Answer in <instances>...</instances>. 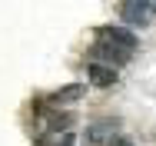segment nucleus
Returning <instances> with one entry per match:
<instances>
[{
  "label": "nucleus",
  "instance_id": "1",
  "mask_svg": "<svg viewBox=\"0 0 156 146\" xmlns=\"http://www.w3.org/2000/svg\"><path fill=\"white\" fill-rule=\"evenodd\" d=\"M120 17H123L126 30L129 27H150V20L156 17V0H129L120 7Z\"/></svg>",
  "mask_w": 156,
  "mask_h": 146
},
{
  "label": "nucleus",
  "instance_id": "2",
  "mask_svg": "<svg viewBox=\"0 0 156 146\" xmlns=\"http://www.w3.org/2000/svg\"><path fill=\"white\" fill-rule=\"evenodd\" d=\"M90 57H93V63H103V66H113V70H116V66H123L133 53H126V50H120V47H113V43L100 40V43L90 47Z\"/></svg>",
  "mask_w": 156,
  "mask_h": 146
},
{
  "label": "nucleus",
  "instance_id": "3",
  "mask_svg": "<svg viewBox=\"0 0 156 146\" xmlns=\"http://www.w3.org/2000/svg\"><path fill=\"white\" fill-rule=\"evenodd\" d=\"M100 40H106V43H113V47H120L126 53H133L136 47H140V40H136V33L126 27H116V23H110V27H100Z\"/></svg>",
  "mask_w": 156,
  "mask_h": 146
},
{
  "label": "nucleus",
  "instance_id": "4",
  "mask_svg": "<svg viewBox=\"0 0 156 146\" xmlns=\"http://www.w3.org/2000/svg\"><path fill=\"white\" fill-rule=\"evenodd\" d=\"M113 130H116V123H110V119H100L93 126H87L83 146H100V143H106V140H113Z\"/></svg>",
  "mask_w": 156,
  "mask_h": 146
},
{
  "label": "nucleus",
  "instance_id": "5",
  "mask_svg": "<svg viewBox=\"0 0 156 146\" xmlns=\"http://www.w3.org/2000/svg\"><path fill=\"white\" fill-rule=\"evenodd\" d=\"M83 96H87V83H66L50 96V103L53 106H70V103H80Z\"/></svg>",
  "mask_w": 156,
  "mask_h": 146
},
{
  "label": "nucleus",
  "instance_id": "6",
  "mask_svg": "<svg viewBox=\"0 0 156 146\" xmlns=\"http://www.w3.org/2000/svg\"><path fill=\"white\" fill-rule=\"evenodd\" d=\"M87 73H90V83H93V87H113V83L120 80L116 70H113V66H103V63H90Z\"/></svg>",
  "mask_w": 156,
  "mask_h": 146
},
{
  "label": "nucleus",
  "instance_id": "7",
  "mask_svg": "<svg viewBox=\"0 0 156 146\" xmlns=\"http://www.w3.org/2000/svg\"><path fill=\"white\" fill-rule=\"evenodd\" d=\"M76 143V136H73V133H63L60 140H57V146H73Z\"/></svg>",
  "mask_w": 156,
  "mask_h": 146
},
{
  "label": "nucleus",
  "instance_id": "8",
  "mask_svg": "<svg viewBox=\"0 0 156 146\" xmlns=\"http://www.w3.org/2000/svg\"><path fill=\"white\" fill-rule=\"evenodd\" d=\"M106 146H133V140H126V136H113Z\"/></svg>",
  "mask_w": 156,
  "mask_h": 146
}]
</instances>
